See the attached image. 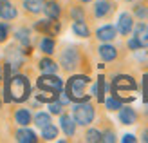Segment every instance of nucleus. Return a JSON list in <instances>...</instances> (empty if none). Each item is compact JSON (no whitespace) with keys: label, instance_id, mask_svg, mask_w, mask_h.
I'll return each mask as SVG.
<instances>
[{"label":"nucleus","instance_id":"20","mask_svg":"<svg viewBox=\"0 0 148 143\" xmlns=\"http://www.w3.org/2000/svg\"><path fill=\"white\" fill-rule=\"evenodd\" d=\"M14 120H16V123H18V125H22V127H27L29 123L33 122L31 112H29L27 109H18L16 112H14Z\"/></svg>","mask_w":148,"mask_h":143},{"label":"nucleus","instance_id":"26","mask_svg":"<svg viewBox=\"0 0 148 143\" xmlns=\"http://www.w3.org/2000/svg\"><path fill=\"white\" fill-rule=\"evenodd\" d=\"M51 123V114H47V112H38V114L34 116V125L40 127V129H43L45 125Z\"/></svg>","mask_w":148,"mask_h":143},{"label":"nucleus","instance_id":"7","mask_svg":"<svg viewBox=\"0 0 148 143\" xmlns=\"http://www.w3.org/2000/svg\"><path fill=\"white\" fill-rule=\"evenodd\" d=\"M116 11V4L112 0H98L94 2V7H92V15L94 18H108L110 15Z\"/></svg>","mask_w":148,"mask_h":143},{"label":"nucleus","instance_id":"11","mask_svg":"<svg viewBox=\"0 0 148 143\" xmlns=\"http://www.w3.org/2000/svg\"><path fill=\"white\" fill-rule=\"evenodd\" d=\"M60 127H62V131L65 132V136H74L76 134V122H74V118L71 114H60Z\"/></svg>","mask_w":148,"mask_h":143},{"label":"nucleus","instance_id":"34","mask_svg":"<svg viewBox=\"0 0 148 143\" xmlns=\"http://www.w3.org/2000/svg\"><path fill=\"white\" fill-rule=\"evenodd\" d=\"M101 134H103V141H107V143H114L116 141V132L114 131H105Z\"/></svg>","mask_w":148,"mask_h":143},{"label":"nucleus","instance_id":"17","mask_svg":"<svg viewBox=\"0 0 148 143\" xmlns=\"http://www.w3.org/2000/svg\"><path fill=\"white\" fill-rule=\"evenodd\" d=\"M72 31L76 36H79V38H88V36H90V29L85 24V20H74Z\"/></svg>","mask_w":148,"mask_h":143},{"label":"nucleus","instance_id":"13","mask_svg":"<svg viewBox=\"0 0 148 143\" xmlns=\"http://www.w3.org/2000/svg\"><path fill=\"white\" fill-rule=\"evenodd\" d=\"M132 31H134V36L139 40V44H141V47H148V26L145 22H139Z\"/></svg>","mask_w":148,"mask_h":143},{"label":"nucleus","instance_id":"1","mask_svg":"<svg viewBox=\"0 0 148 143\" xmlns=\"http://www.w3.org/2000/svg\"><path fill=\"white\" fill-rule=\"evenodd\" d=\"M90 85V78L87 74H76V76H71L67 80V87H65V93H67L69 100L74 103H81V102H88L90 96L87 94V87Z\"/></svg>","mask_w":148,"mask_h":143},{"label":"nucleus","instance_id":"6","mask_svg":"<svg viewBox=\"0 0 148 143\" xmlns=\"http://www.w3.org/2000/svg\"><path fill=\"white\" fill-rule=\"evenodd\" d=\"M36 85H38V89L43 93L47 91V93L58 94L60 91H63V80L58 78L56 74H42L38 78V82H36Z\"/></svg>","mask_w":148,"mask_h":143},{"label":"nucleus","instance_id":"25","mask_svg":"<svg viewBox=\"0 0 148 143\" xmlns=\"http://www.w3.org/2000/svg\"><path fill=\"white\" fill-rule=\"evenodd\" d=\"M85 141H88V143H99V141H103V134L98 129H88L87 134H85Z\"/></svg>","mask_w":148,"mask_h":143},{"label":"nucleus","instance_id":"29","mask_svg":"<svg viewBox=\"0 0 148 143\" xmlns=\"http://www.w3.org/2000/svg\"><path fill=\"white\" fill-rule=\"evenodd\" d=\"M63 107H65V105L56 98L54 102L49 103V112H51V114H62V112H63Z\"/></svg>","mask_w":148,"mask_h":143},{"label":"nucleus","instance_id":"21","mask_svg":"<svg viewBox=\"0 0 148 143\" xmlns=\"http://www.w3.org/2000/svg\"><path fill=\"white\" fill-rule=\"evenodd\" d=\"M16 140L20 141V143H36V134L33 132V131H29V129H20L18 132H16Z\"/></svg>","mask_w":148,"mask_h":143},{"label":"nucleus","instance_id":"37","mask_svg":"<svg viewBox=\"0 0 148 143\" xmlns=\"http://www.w3.org/2000/svg\"><path fill=\"white\" fill-rule=\"evenodd\" d=\"M141 140H143L145 143H148V131H143V134H141Z\"/></svg>","mask_w":148,"mask_h":143},{"label":"nucleus","instance_id":"19","mask_svg":"<svg viewBox=\"0 0 148 143\" xmlns=\"http://www.w3.org/2000/svg\"><path fill=\"white\" fill-rule=\"evenodd\" d=\"M43 0H25L24 2V7H25V11L27 13H31V15H38L43 11Z\"/></svg>","mask_w":148,"mask_h":143},{"label":"nucleus","instance_id":"24","mask_svg":"<svg viewBox=\"0 0 148 143\" xmlns=\"http://www.w3.org/2000/svg\"><path fill=\"white\" fill-rule=\"evenodd\" d=\"M51 26H53V20H51V18L38 20L34 24V29H36V31H40V33H43V35H49L51 36Z\"/></svg>","mask_w":148,"mask_h":143},{"label":"nucleus","instance_id":"39","mask_svg":"<svg viewBox=\"0 0 148 143\" xmlns=\"http://www.w3.org/2000/svg\"><path fill=\"white\" fill-rule=\"evenodd\" d=\"M127 2H132V0H127Z\"/></svg>","mask_w":148,"mask_h":143},{"label":"nucleus","instance_id":"8","mask_svg":"<svg viewBox=\"0 0 148 143\" xmlns=\"http://www.w3.org/2000/svg\"><path fill=\"white\" fill-rule=\"evenodd\" d=\"M117 33L123 35V36H127L132 33V29H134V17H132L130 13H121L119 15V20H117Z\"/></svg>","mask_w":148,"mask_h":143},{"label":"nucleus","instance_id":"30","mask_svg":"<svg viewBox=\"0 0 148 143\" xmlns=\"http://www.w3.org/2000/svg\"><path fill=\"white\" fill-rule=\"evenodd\" d=\"M69 13H71L72 20H83L85 18V11H83V7H79V6H72Z\"/></svg>","mask_w":148,"mask_h":143},{"label":"nucleus","instance_id":"4","mask_svg":"<svg viewBox=\"0 0 148 143\" xmlns=\"http://www.w3.org/2000/svg\"><path fill=\"white\" fill-rule=\"evenodd\" d=\"M96 116V109L92 103L88 102H81V103H76L72 109V118L76 125H81V127H87L92 123V120Z\"/></svg>","mask_w":148,"mask_h":143},{"label":"nucleus","instance_id":"9","mask_svg":"<svg viewBox=\"0 0 148 143\" xmlns=\"http://www.w3.org/2000/svg\"><path fill=\"white\" fill-rule=\"evenodd\" d=\"M98 55H99V58L103 60V62H114V60L117 58V49L110 42H103L98 47Z\"/></svg>","mask_w":148,"mask_h":143},{"label":"nucleus","instance_id":"14","mask_svg":"<svg viewBox=\"0 0 148 143\" xmlns=\"http://www.w3.org/2000/svg\"><path fill=\"white\" fill-rule=\"evenodd\" d=\"M43 13L47 15V18L58 20V18H60V15H62V7H60V4H58L56 0H51V2L43 4Z\"/></svg>","mask_w":148,"mask_h":143},{"label":"nucleus","instance_id":"15","mask_svg":"<svg viewBox=\"0 0 148 143\" xmlns=\"http://www.w3.org/2000/svg\"><path fill=\"white\" fill-rule=\"evenodd\" d=\"M0 17L4 20L16 18V7H14L9 0H0Z\"/></svg>","mask_w":148,"mask_h":143},{"label":"nucleus","instance_id":"5","mask_svg":"<svg viewBox=\"0 0 148 143\" xmlns=\"http://www.w3.org/2000/svg\"><path fill=\"white\" fill-rule=\"evenodd\" d=\"M60 64L67 73H72L79 67V51L74 46H67L60 53Z\"/></svg>","mask_w":148,"mask_h":143},{"label":"nucleus","instance_id":"12","mask_svg":"<svg viewBox=\"0 0 148 143\" xmlns=\"http://www.w3.org/2000/svg\"><path fill=\"white\" fill-rule=\"evenodd\" d=\"M116 35H117V29L114 26L107 24V26H101L98 31H96V38L99 42H112L116 38Z\"/></svg>","mask_w":148,"mask_h":143},{"label":"nucleus","instance_id":"16","mask_svg":"<svg viewBox=\"0 0 148 143\" xmlns=\"http://www.w3.org/2000/svg\"><path fill=\"white\" fill-rule=\"evenodd\" d=\"M38 69L42 71V74H56L58 73V64L51 58H42L38 64Z\"/></svg>","mask_w":148,"mask_h":143},{"label":"nucleus","instance_id":"2","mask_svg":"<svg viewBox=\"0 0 148 143\" xmlns=\"http://www.w3.org/2000/svg\"><path fill=\"white\" fill-rule=\"evenodd\" d=\"M134 91H137V82L132 78V76H128V74H117V76L112 78V84H110V93H112V96L119 98L123 103L134 100L132 96H127L128 93H134Z\"/></svg>","mask_w":148,"mask_h":143},{"label":"nucleus","instance_id":"35","mask_svg":"<svg viewBox=\"0 0 148 143\" xmlns=\"http://www.w3.org/2000/svg\"><path fill=\"white\" fill-rule=\"evenodd\" d=\"M7 33H9V27L5 24H0V42H4L7 38Z\"/></svg>","mask_w":148,"mask_h":143},{"label":"nucleus","instance_id":"10","mask_svg":"<svg viewBox=\"0 0 148 143\" xmlns=\"http://www.w3.org/2000/svg\"><path fill=\"white\" fill-rule=\"evenodd\" d=\"M119 122L123 125H134L137 122V112L136 109H132L128 107V105H121V109H119Z\"/></svg>","mask_w":148,"mask_h":143},{"label":"nucleus","instance_id":"33","mask_svg":"<svg viewBox=\"0 0 148 143\" xmlns=\"http://www.w3.org/2000/svg\"><path fill=\"white\" fill-rule=\"evenodd\" d=\"M143 102L148 103V74H145L143 76Z\"/></svg>","mask_w":148,"mask_h":143},{"label":"nucleus","instance_id":"36","mask_svg":"<svg viewBox=\"0 0 148 143\" xmlns=\"http://www.w3.org/2000/svg\"><path fill=\"white\" fill-rule=\"evenodd\" d=\"M134 141H137V138L134 134H125L123 136V143H134Z\"/></svg>","mask_w":148,"mask_h":143},{"label":"nucleus","instance_id":"22","mask_svg":"<svg viewBox=\"0 0 148 143\" xmlns=\"http://www.w3.org/2000/svg\"><path fill=\"white\" fill-rule=\"evenodd\" d=\"M42 138L45 140V141H53V140H56V138H58V127H54L53 123L45 125V127L42 129Z\"/></svg>","mask_w":148,"mask_h":143},{"label":"nucleus","instance_id":"27","mask_svg":"<svg viewBox=\"0 0 148 143\" xmlns=\"http://www.w3.org/2000/svg\"><path fill=\"white\" fill-rule=\"evenodd\" d=\"M96 98L98 102H105V78L99 76L98 84H96Z\"/></svg>","mask_w":148,"mask_h":143},{"label":"nucleus","instance_id":"31","mask_svg":"<svg viewBox=\"0 0 148 143\" xmlns=\"http://www.w3.org/2000/svg\"><path fill=\"white\" fill-rule=\"evenodd\" d=\"M16 40L22 42V46H29V42H31V38H29V31L27 29H20V31H16Z\"/></svg>","mask_w":148,"mask_h":143},{"label":"nucleus","instance_id":"23","mask_svg":"<svg viewBox=\"0 0 148 143\" xmlns=\"http://www.w3.org/2000/svg\"><path fill=\"white\" fill-rule=\"evenodd\" d=\"M134 15L137 17V20L146 22L148 20V6L146 4H136L134 6Z\"/></svg>","mask_w":148,"mask_h":143},{"label":"nucleus","instance_id":"18","mask_svg":"<svg viewBox=\"0 0 148 143\" xmlns=\"http://www.w3.org/2000/svg\"><path fill=\"white\" fill-rule=\"evenodd\" d=\"M54 47H56V42H54L53 36L45 35V36L40 40V51L45 53V55H53V53H54Z\"/></svg>","mask_w":148,"mask_h":143},{"label":"nucleus","instance_id":"32","mask_svg":"<svg viewBox=\"0 0 148 143\" xmlns=\"http://www.w3.org/2000/svg\"><path fill=\"white\" fill-rule=\"evenodd\" d=\"M127 46H128V49H130V51H137V49H143V47H141V44H139V40L136 38V36H132V38L127 42Z\"/></svg>","mask_w":148,"mask_h":143},{"label":"nucleus","instance_id":"3","mask_svg":"<svg viewBox=\"0 0 148 143\" xmlns=\"http://www.w3.org/2000/svg\"><path fill=\"white\" fill-rule=\"evenodd\" d=\"M7 91H9V96H11V102H25L29 94H31V85H29V80L25 76H14L9 80V84H5Z\"/></svg>","mask_w":148,"mask_h":143},{"label":"nucleus","instance_id":"28","mask_svg":"<svg viewBox=\"0 0 148 143\" xmlns=\"http://www.w3.org/2000/svg\"><path fill=\"white\" fill-rule=\"evenodd\" d=\"M105 105H107L108 111H119L121 105H123V102L119 100V98H116V96H110V98H107V100H105Z\"/></svg>","mask_w":148,"mask_h":143},{"label":"nucleus","instance_id":"38","mask_svg":"<svg viewBox=\"0 0 148 143\" xmlns=\"http://www.w3.org/2000/svg\"><path fill=\"white\" fill-rule=\"evenodd\" d=\"M79 2H83V4H88V2H92V0H79Z\"/></svg>","mask_w":148,"mask_h":143}]
</instances>
